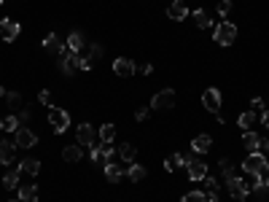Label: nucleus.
Instances as JSON below:
<instances>
[{
	"label": "nucleus",
	"mask_w": 269,
	"mask_h": 202,
	"mask_svg": "<svg viewBox=\"0 0 269 202\" xmlns=\"http://www.w3.org/2000/svg\"><path fill=\"white\" fill-rule=\"evenodd\" d=\"M49 124H52V129H54L57 135H62L65 129L70 127V113H68V111H62V108L49 105Z\"/></svg>",
	"instance_id": "nucleus-1"
},
{
	"label": "nucleus",
	"mask_w": 269,
	"mask_h": 202,
	"mask_svg": "<svg viewBox=\"0 0 269 202\" xmlns=\"http://www.w3.org/2000/svg\"><path fill=\"white\" fill-rule=\"evenodd\" d=\"M213 38H215L218 46H231L234 38H237V25H231V22H221V25L215 27Z\"/></svg>",
	"instance_id": "nucleus-2"
},
{
	"label": "nucleus",
	"mask_w": 269,
	"mask_h": 202,
	"mask_svg": "<svg viewBox=\"0 0 269 202\" xmlns=\"http://www.w3.org/2000/svg\"><path fill=\"white\" fill-rule=\"evenodd\" d=\"M269 167V162L264 159V154H258V151H253V154L245 156V162H242V170L248 172V175H258V172H264Z\"/></svg>",
	"instance_id": "nucleus-3"
},
{
	"label": "nucleus",
	"mask_w": 269,
	"mask_h": 202,
	"mask_svg": "<svg viewBox=\"0 0 269 202\" xmlns=\"http://www.w3.org/2000/svg\"><path fill=\"white\" fill-rule=\"evenodd\" d=\"M172 105H175V92L172 89H162L151 97V108H154V111H170Z\"/></svg>",
	"instance_id": "nucleus-4"
},
{
	"label": "nucleus",
	"mask_w": 269,
	"mask_h": 202,
	"mask_svg": "<svg viewBox=\"0 0 269 202\" xmlns=\"http://www.w3.org/2000/svg\"><path fill=\"white\" fill-rule=\"evenodd\" d=\"M14 135H17V138H14V143H17V148H35V146H38V135L30 132L27 127H19Z\"/></svg>",
	"instance_id": "nucleus-5"
},
{
	"label": "nucleus",
	"mask_w": 269,
	"mask_h": 202,
	"mask_svg": "<svg viewBox=\"0 0 269 202\" xmlns=\"http://www.w3.org/2000/svg\"><path fill=\"white\" fill-rule=\"evenodd\" d=\"M92 162L100 164V167H105L108 162H113V146H111V143L94 146V148H92Z\"/></svg>",
	"instance_id": "nucleus-6"
},
{
	"label": "nucleus",
	"mask_w": 269,
	"mask_h": 202,
	"mask_svg": "<svg viewBox=\"0 0 269 202\" xmlns=\"http://www.w3.org/2000/svg\"><path fill=\"white\" fill-rule=\"evenodd\" d=\"M226 186H229V194H231V197H234V199H239V202H242V199H248V194H250V186L248 183H245L242 181V178H229V181H226Z\"/></svg>",
	"instance_id": "nucleus-7"
},
{
	"label": "nucleus",
	"mask_w": 269,
	"mask_h": 202,
	"mask_svg": "<svg viewBox=\"0 0 269 202\" xmlns=\"http://www.w3.org/2000/svg\"><path fill=\"white\" fill-rule=\"evenodd\" d=\"M202 105H205L210 113H221V92H218L215 86L205 89V95H202Z\"/></svg>",
	"instance_id": "nucleus-8"
},
{
	"label": "nucleus",
	"mask_w": 269,
	"mask_h": 202,
	"mask_svg": "<svg viewBox=\"0 0 269 202\" xmlns=\"http://www.w3.org/2000/svg\"><path fill=\"white\" fill-rule=\"evenodd\" d=\"M19 22L17 19H3L0 22V38H3L6 43H11V41H17L19 38Z\"/></svg>",
	"instance_id": "nucleus-9"
},
{
	"label": "nucleus",
	"mask_w": 269,
	"mask_h": 202,
	"mask_svg": "<svg viewBox=\"0 0 269 202\" xmlns=\"http://www.w3.org/2000/svg\"><path fill=\"white\" fill-rule=\"evenodd\" d=\"M113 73L119 78H132L135 76V62L127 60V57H119V60H113Z\"/></svg>",
	"instance_id": "nucleus-10"
},
{
	"label": "nucleus",
	"mask_w": 269,
	"mask_h": 202,
	"mask_svg": "<svg viewBox=\"0 0 269 202\" xmlns=\"http://www.w3.org/2000/svg\"><path fill=\"white\" fill-rule=\"evenodd\" d=\"M167 17H170L172 22H183L188 17V6L183 3V0H172V3L167 6Z\"/></svg>",
	"instance_id": "nucleus-11"
},
{
	"label": "nucleus",
	"mask_w": 269,
	"mask_h": 202,
	"mask_svg": "<svg viewBox=\"0 0 269 202\" xmlns=\"http://www.w3.org/2000/svg\"><path fill=\"white\" fill-rule=\"evenodd\" d=\"M76 140H78V146H94V129H92V124H78Z\"/></svg>",
	"instance_id": "nucleus-12"
},
{
	"label": "nucleus",
	"mask_w": 269,
	"mask_h": 202,
	"mask_svg": "<svg viewBox=\"0 0 269 202\" xmlns=\"http://www.w3.org/2000/svg\"><path fill=\"white\" fill-rule=\"evenodd\" d=\"M186 167H188V178H191V181H202V178L207 175V164L194 159V156H191V162H188Z\"/></svg>",
	"instance_id": "nucleus-13"
},
{
	"label": "nucleus",
	"mask_w": 269,
	"mask_h": 202,
	"mask_svg": "<svg viewBox=\"0 0 269 202\" xmlns=\"http://www.w3.org/2000/svg\"><path fill=\"white\" fill-rule=\"evenodd\" d=\"M14 156H17V143L0 140V164H11Z\"/></svg>",
	"instance_id": "nucleus-14"
},
{
	"label": "nucleus",
	"mask_w": 269,
	"mask_h": 202,
	"mask_svg": "<svg viewBox=\"0 0 269 202\" xmlns=\"http://www.w3.org/2000/svg\"><path fill=\"white\" fill-rule=\"evenodd\" d=\"M210 148H213V138H210V135H197V138L191 140V151H194V154H207Z\"/></svg>",
	"instance_id": "nucleus-15"
},
{
	"label": "nucleus",
	"mask_w": 269,
	"mask_h": 202,
	"mask_svg": "<svg viewBox=\"0 0 269 202\" xmlns=\"http://www.w3.org/2000/svg\"><path fill=\"white\" fill-rule=\"evenodd\" d=\"M103 170H105V178H108L111 183H119L121 178H124V172H127L124 167H121V164H116V162H108Z\"/></svg>",
	"instance_id": "nucleus-16"
},
{
	"label": "nucleus",
	"mask_w": 269,
	"mask_h": 202,
	"mask_svg": "<svg viewBox=\"0 0 269 202\" xmlns=\"http://www.w3.org/2000/svg\"><path fill=\"white\" fill-rule=\"evenodd\" d=\"M237 124H239V129H245V132H250V129L258 124V116H256V111H245V113H239Z\"/></svg>",
	"instance_id": "nucleus-17"
},
{
	"label": "nucleus",
	"mask_w": 269,
	"mask_h": 202,
	"mask_svg": "<svg viewBox=\"0 0 269 202\" xmlns=\"http://www.w3.org/2000/svg\"><path fill=\"white\" fill-rule=\"evenodd\" d=\"M43 49H46V52H52V54H62L68 46H62V43H60V38H57L54 33H49L46 38H43Z\"/></svg>",
	"instance_id": "nucleus-18"
},
{
	"label": "nucleus",
	"mask_w": 269,
	"mask_h": 202,
	"mask_svg": "<svg viewBox=\"0 0 269 202\" xmlns=\"http://www.w3.org/2000/svg\"><path fill=\"white\" fill-rule=\"evenodd\" d=\"M19 175H22V167H14L3 175V186L6 189H19Z\"/></svg>",
	"instance_id": "nucleus-19"
},
{
	"label": "nucleus",
	"mask_w": 269,
	"mask_h": 202,
	"mask_svg": "<svg viewBox=\"0 0 269 202\" xmlns=\"http://www.w3.org/2000/svg\"><path fill=\"white\" fill-rule=\"evenodd\" d=\"M127 175H129V181H135V183H137V181H145L148 170H145L143 164H135V162H132V164L127 167Z\"/></svg>",
	"instance_id": "nucleus-20"
},
{
	"label": "nucleus",
	"mask_w": 269,
	"mask_h": 202,
	"mask_svg": "<svg viewBox=\"0 0 269 202\" xmlns=\"http://www.w3.org/2000/svg\"><path fill=\"white\" fill-rule=\"evenodd\" d=\"M242 146L248 148L250 154H253V151H258V146H261V138H258V132H253V129H250V132H245V135H242Z\"/></svg>",
	"instance_id": "nucleus-21"
},
{
	"label": "nucleus",
	"mask_w": 269,
	"mask_h": 202,
	"mask_svg": "<svg viewBox=\"0 0 269 202\" xmlns=\"http://www.w3.org/2000/svg\"><path fill=\"white\" fill-rule=\"evenodd\" d=\"M68 49H70L73 54H78V52L84 49V35L78 33V30H73V33L68 35Z\"/></svg>",
	"instance_id": "nucleus-22"
},
{
	"label": "nucleus",
	"mask_w": 269,
	"mask_h": 202,
	"mask_svg": "<svg viewBox=\"0 0 269 202\" xmlns=\"http://www.w3.org/2000/svg\"><path fill=\"white\" fill-rule=\"evenodd\" d=\"M81 156H84L81 146H65V148H62V159H65V162H78Z\"/></svg>",
	"instance_id": "nucleus-23"
},
{
	"label": "nucleus",
	"mask_w": 269,
	"mask_h": 202,
	"mask_svg": "<svg viewBox=\"0 0 269 202\" xmlns=\"http://www.w3.org/2000/svg\"><path fill=\"white\" fill-rule=\"evenodd\" d=\"M17 191H19L22 202H38V186H22Z\"/></svg>",
	"instance_id": "nucleus-24"
},
{
	"label": "nucleus",
	"mask_w": 269,
	"mask_h": 202,
	"mask_svg": "<svg viewBox=\"0 0 269 202\" xmlns=\"http://www.w3.org/2000/svg\"><path fill=\"white\" fill-rule=\"evenodd\" d=\"M194 19H197V25L202 27V30H210V27H213V17H210L205 9H197V11H194Z\"/></svg>",
	"instance_id": "nucleus-25"
},
{
	"label": "nucleus",
	"mask_w": 269,
	"mask_h": 202,
	"mask_svg": "<svg viewBox=\"0 0 269 202\" xmlns=\"http://www.w3.org/2000/svg\"><path fill=\"white\" fill-rule=\"evenodd\" d=\"M135 154H137V146H132V143H127V146H121V148H119L121 162H127V164H132V162H135Z\"/></svg>",
	"instance_id": "nucleus-26"
},
{
	"label": "nucleus",
	"mask_w": 269,
	"mask_h": 202,
	"mask_svg": "<svg viewBox=\"0 0 269 202\" xmlns=\"http://www.w3.org/2000/svg\"><path fill=\"white\" fill-rule=\"evenodd\" d=\"M19 167H22V172H27V175H38V172H41V162L38 159H25Z\"/></svg>",
	"instance_id": "nucleus-27"
},
{
	"label": "nucleus",
	"mask_w": 269,
	"mask_h": 202,
	"mask_svg": "<svg viewBox=\"0 0 269 202\" xmlns=\"http://www.w3.org/2000/svg\"><path fill=\"white\" fill-rule=\"evenodd\" d=\"M113 138H116V127L113 124H103V127H100V140H103V143H113Z\"/></svg>",
	"instance_id": "nucleus-28"
},
{
	"label": "nucleus",
	"mask_w": 269,
	"mask_h": 202,
	"mask_svg": "<svg viewBox=\"0 0 269 202\" xmlns=\"http://www.w3.org/2000/svg\"><path fill=\"white\" fill-rule=\"evenodd\" d=\"M180 202H207V194L205 191H188V194H183V197H180Z\"/></svg>",
	"instance_id": "nucleus-29"
},
{
	"label": "nucleus",
	"mask_w": 269,
	"mask_h": 202,
	"mask_svg": "<svg viewBox=\"0 0 269 202\" xmlns=\"http://www.w3.org/2000/svg\"><path fill=\"white\" fill-rule=\"evenodd\" d=\"M218 167H221V175L226 178H234V164H231V159H221V164H218Z\"/></svg>",
	"instance_id": "nucleus-30"
},
{
	"label": "nucleus",
	"mask_w": 269,
	"mask_h": 202,
	"mask_svg": "<svg viewBox=\"0 0 269 202\" xmlns=\"http://www.w3.org/2000/svg\"><path fill=\"white\" fill-rule=\"evenodd\" d=\"M0 129H6V132H17V129H19V119L17 116H6L3 124H0Z\"/></svg>",
	"instance_id": "nucleus-31"
},
{
	"label": "nucleus",
	"mask_w": 269,
	"mask_h": 202,
	"mask_svg": "<svg viewBox=\"0 0 269 202\" xmlns=\"http://www.w3.org/2000/svg\"><path fill=\"white\" fill-rule=\"evenodd\" d=\"M6 105H9V108H19L22 105V95H19V92H9V95H6Z\"/></svg>",
	"instance_id": "nucleus-32"
},
{
	"label": "nucleus",
	"mask_w": 269,
	"mask_h": 202,
	"mask_svg": "<svg viewBox=\"0 0 269 202\" xmlns=\"http://www.w3.org/2000/svg\"><path fill=\"white\" fill-rule=\"evenodd\" d=\"M202 186H205V189H202L205 194H213L218 189V181H215V178H210V175H205V178H202Z\"/></svg>",
	"instance_id": "nucleus-33"
},
{
	"label": "nucleus",
	"mask_w": 269,
	"mask_h": 202,
	"mask_svg": "<svg viewBox=\"0 0 269 202\" xmlns=\"http://www.w3.org/2000/svg\"><path fill=\"white\" fill-rule=\"evenodd\" d=\"M229 11H231V0H218V14H221V17H226Z\"/></svg>",
	"instance_id": "nucleus-34"
},
{
	"label": "nucleus",
	"mask_w": 269,
	"mask_h": 202,
	"mask_svg": "<svg viewBox=\"0 0 269 202\" xmlns=\"http://www.w3.org/2000/svg\"><path fill=\"white\" fill-rule=\"evenodd\" d=\"M100 57H103V46H100V43H94L92 52H89V60H100Z\"/></svg>",
	"instance_id": "nucleus-35"
},
{
	"label": "nucleus",
	"mask_w": 269,
	"mask_h": 202,
	"mask_svg": "<svg viewBox=\"0 0 269 202\" xmlns=\"http://www.w3.org/2000/svg\"><path fill=\"white\" fill-rule=\"evenodd\" d=\"M135 119H137V121H145V119H148V108H137Z\"/></svg>",
	"instance_id": "nucleus-36"
},
{
	"label": "nucleus",
	"mask_w": 269,
	"mask_h": 202,
	"mask_svg": "<svg viewBox=\"0 0 269 202\" xmlns=\"http://www.w3.org/2000/svg\"><path fill=\"white\" fill-rule=\"evenodd\" d=\"M19 124H27V121H30V111H27V108H25V111H19Z\"/></svg>",
	"instance_id": "nucleus-37"
},
{
	"label": "nucleus",
	"mask_w": 269,
	"mask_h": 202,
	"mask_svg": "<svg viewBox=\"0 0 269 202\" xmlns=\"http://www.w3.org/2000/svg\"><path fill=\"white\" fill-rule=\"evenodd\" d=\"M38 100L43 105H49V100H52V95H49V89H41V95H38Z\"/></svg>",
	"instance_id": "nucleus-38"
},
{
	"label": "nucleus",
	"mask_w": 269,
	"mask_h": 202,
	"mask_svg": "<svg viewBox=\"0 0 269 202\" xmlns=\"http://www.w3.org/2000/svg\"><path fill=\"white\" fill-rule=\"evenodd\" d=\"M250 105H253V111H261V108H264V100H261V97H253Z\"/></svg>",
	"instance_id": "nucleus-39"
},
{
	"label": "nucleus",
	"mask_w": 269,
	"mask_h": 202,
	"mask_svg": "<svg viewBox=\"0 0 269 202\" xmlns=\"http://www.w3.org/2000/svg\"><path fill=\"white\" fill-rule=\"evenodd\" d=\"M135 70H140V73H143V76H148V73H151V70H154V68H151V65H148V62H143V65H140V68H135Z\"/></svg>",
	"instance_id": "nucleus-40"
},
{
	"label": "nucleus",
	"mask_w": 269,
	"mask_h": 202,
	"mask_svg": "<svg viewBox=\"0 0 269 202\" xmlns=\"http://www.w3.org/2000/svg\"><path fill=\"white\" fill-rule=\"evenodd\" d=\"M258 121H261V124H264V127L269 129V111H264V113H261V116H258Z\"/></svg>",
	"instance_id": "nucleus-41"
},
{
	"label": "nucleus",
	"mask_w": 269,
	"mask_h": 202,
	"mask_svg": "<svg viewBox=\"0 0 269 202\" xmlns=\"http://www.w3.org/2000/svg\"><path fill=\"white\" fill-rule=\"evenodd\" d=\"M81 70H92V60H84L81 57Z\"/></svg>",
	"instance_id": "nucleus-42"
},
{
	"label": "nucleus",
	"mask_w": 269,
	"mask_h": 202,
	"mask_svg": "<svg viewBox=\"0 0 269 202\" xmlns=\"http://www.w3.org/2000/svg\"><path fill=\"white\" fill-rule=\"evenodd\" d=\"M261 178H264V186H266V189H269V167H266L264 172H261Z\"/></svg>",
	"instance_id": "nucleus-43"
},
{
	"label": "nucleus",
	"mask_w": 269,
	"mask_h": 202,
	"mask_svg": "<svg viewBox=\"0 0 269 202\" xmlns=\"http://www.w3.org/2000/svg\"><path fill=\"white\" fill-rule=\"evenodd\" d=\"M207 202H221V199H218V197H215V191H213V194H207Z\"/></svg>",
	"instance_id": "nucleus-44"
},
{
	"label": "nucleus",
	"mask_w": 269,
	"mask_h": 202,
	"mask_svg": "<svg viewBox=\"0 0 269 202\" xmlns=\"http://www.w3.org/2000/svg\"><path fill=\"white\" fill-rule=\"evenodd\" d=\"M0 97H6V89H3V86H0Z\"/></svg>",
	"instance_id": "nucleus-45"
},
{
	"label": "nucleus",
	"mask_w": 269,
	"mask_h": 202,
	"mask_svg": "<svg viewBox=\"0 0 269 202\" xmlns=\"http://www.w3.org/2000/svg\"><path fill=\"white\" fill-rule=\"evenodd\" d=\"M11 202H22V199H11Z\"/></svg>",
	"instance_id": "nucleus-46"
},
{
	"label": "nucleus",
	"mask_w": 269,
	"mask_h": 202,
	"mask_svg": "<svg viewBox=\"0 0 269 202\" xmlns=\"http://www.w3.org/2000/svg\"><path fill=\"white\" fill-rule=\"evenodd\" d=\"M266 151H269V143H266Z\"/></svg>",
	"instance_id": "nucleus-47"
},
{
	"label": "nucleus",
	"mask_w": 269,
	"mask_h": 202,
	"mask_svg": "<svg viewBox=\"0 0 269 202\" xmlns=\"http://www.w3.org/2000/svg\"><path fill=\"white\" fill-rule=\"evenodd\" d=\"M0 3H3V0H0Z\"/></svg>",
	"instance_id": "nucleus-48"
}]
</instances>
